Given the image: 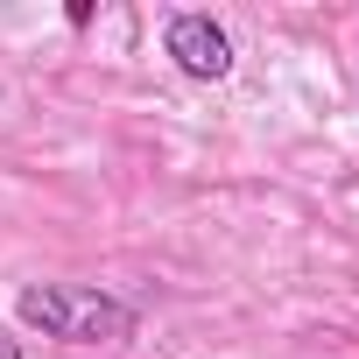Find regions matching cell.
<instances>
[{
	"label": "cell",
	"instance_id": "obj_1",
	"mask_svg": "<svg viewBox=\"0 0 359 359\" xmlns=\"http://www.w3.org/2000/svg\"><path fill=\"white\" fill-rule=\"evenodd\" d=\"M22 324H36L50 338H71V345H99V338H127L134 331V310L113 303V296H99V289L57 282V289H29L22 296Z\"/></svg>",
	"mask_w": 359,
	"mask_h": 359
},
{
	"label": "cell",
	"instance_id": "obj_3",
	"mask_svg": "<svg viewBox=\"0 0 359 359\" xmlns=\"http://www.w3.org/2000/svg\"><path fill=\"white\" fill-rule=\"evenodd\" d=\"M0 359H22V352H15V338H0Z\"/></svg>",
	"mask_w": 359,
	"mask_h": 359
},
{
	"label": "cell",
	"instance_id": "obj_2",
	"mask_svg": "<svg viewBox=\"0 0 359 359\" xmlns=\"http://www.w3.org/2000/svg\"><path fill=\"white\" fill-rule=\"evenodd\" d=\"M169 57L184 64L191 78H226V71H233V43H226L205 15H176V22H169Z\"/></svg>",
	"mask_w": 359,
	"mask_h": 359
}]
</instances>
